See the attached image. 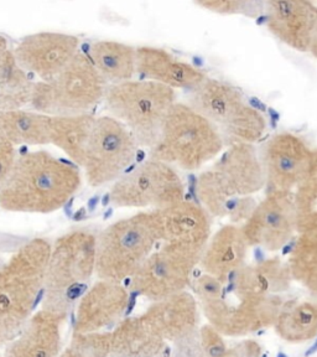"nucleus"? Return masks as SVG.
<instances>
[{"instance_id": "f257e3e1", "label": "nucleus", "mask_w": 317, "mask_h": 357, "mask_svg": "<svg viewBox=\"0 0 317 357\" xmlns=\"http://www.w3.org/2000/svg\"><path fill=\"white\" fill-rule=\"evenodd\" d=\"M82 184L77 165L46 151L17 156L0 191L6 211L51 213L65 206Z\"/></svg>"}, {"instance_id": "f03ea898", "label": "nucleus", "mask_w": 317, "mask_h": 357, "mask_svg": "<svg viewBox=\"0 0 317 357\" xmlns=\"http://www.w3.org/2000/svg\"><path fill=\"white\" fill-rule=\"evenodd\" d=\"M50 242L33 238L0 266V345L14 340L33 317L51 253Z\"/></svg>"}, {"instance_id": "7ed1b4c3", "label": "nucleus", "mask_w": 317, "mask_h": 357, "mask_svg": "<svg viewBox=\"0 0 317 357\" xmlns=\"http://www.w3.org/2000/svg\"><path fill=\"white\" fill-rule=\"evenodd\" d=\"M97 234L87 229L70 231L51 247L41 309L66 318L87 291L95 273Z\"/></svg>"}, {"instance_id": "20e7f679", "label": "nucleus", "mask_w": 317, "mask_h": 357, "mask_svg": "<svg viewBox=\"0 0 317 357\" xmlns=\"http://www.w3.org/2000/svg\"><path fill=\"white\" fill-rule=\"evenodd\" d=\"M224 148L210 121L187 103L176 102L164 119L150 158L186 172H196L216 159Z\"/></svg>"}, {"instance_id": "39448f33", "label": "nucleus", "mask_w": 317, "mask_h": 357, "mask_svg": "<svg viewBox=\"0 0 317 357\" xmlns=\"http://www.w3.org/2000/svg\"><path fill=\"white\" fill-rule=\"evenodd\" d=\"M265 186L259 151L253 144L227 146L210 169L201 173L197 194L210 216L229 218L235 202Z\"/></svg>"}, {"instance_id": "423d86ee", "label": "nucleus", "mask_w": 317, "mask_h": 357, "mask_svg": "<svg viewBox=\"0 0 317 357\" xmlns=\"http://www.w3.org/2000/svg\"><path fill=\"white\" fill-rule=\"evenodd\" d=\"M159 241L162 240L155 210L111 223L97 234V277L114 283L132 278Z\"/></svg>"}, {"instance_id": "0eeeda50", "label": "nucleus", "mask_w": 317, "mask_h": 357, "mask_svg": "<svg viewBox=\"0 0 317 357\" xmlns=\"http://www.w3.org/2000/svg\"><path fill=\"white\" fill-rule=\"evenodd\" d=\"M176 91L149 79L108 84L103 102L111 117L124 124L138 146L155 144L167 112L178 102Z\"/></svg>"}, {"instance_id": "6e6552de", "label": "nucleus", "mask_w": 317, "mask_h": 357, "mask_svg": "<svg viewBox=\"0 0 317 357\" xmlns=\"http://www.w3.org/2000/svg\"><path fill=\"white\" fill-rule=\"evenodd\" d=\"M213 124L224 146L254 144L267 129V121L232 84L208 78L192 91L186 102Z\"/></svg>"}, {"instance_id": "1a4fd4ad", "label": "nucleus", "mask_w": 317, "mask_h": 357, "mask_svg": "<svg viewBox=\"0 0 317 357\" xmlns=\"http://www.w3.org/2000/svg\"><path fill=\"white\" fill-rule=\"evenodd\" d=\"M107 86L88 56L78 52L52 79L33 82L29 106L49 117L88 114L103 100Z\"/></svg>"}, {"instance_id": "9d476101", "label": "nucleus", "mask_w": 317, "mask_h": 357, "mask_svg": "<svg viewBox=\"0 0 317 357\" xmlns=\"http://www.w3.org/2000/svg\"><path fill=\"white\" fill-rule=\"evenodd\" d=\"M184 197V181L178 170L153 158L118 178L109 192L114 206L153 210L171 206Z\"/></svg>"}, {"instance_id": "9b49d317", "label": "nucleus", "mask_w": 317, "mask_h": 357, "mask_svg": "<svg viewBox=\"0 0 317 357\" xmlns=\"http://www.w3.org/2000/svg\"><path fill=\"white\" fill-rule=\"evenodd\" d=\"M138 148L128 128L116 118L95 117L82 167L89 186L100 188L122 178Z\"/></svg>"}, {"instance_id": "f8f14e48", "label": "nucleus", "mask_w": 317, "mask_h": 357, "mask_svg": "<svg viewBox=\"0 0 317 357\" xmlns=\"http://www.w3.org/2000/svg\"><path fill=\"white\" fill-rule=\"evenodd\" d=\"M210 325L219 334L245 336L272 326L284 304L280 296H256L223 284L219 296L201 303Z\"/></svg>"}, {"instance_id": "ddd939ff", "label": "nucleus", "mask_w": 317, "mask_h": 357, "mask_svg": "<svg viewBox=\"0 0 317 357\" xmlns=\"http://www.w3.org/2000/svg\"><path fill=\"white\" fill-rule=\"evenodd\" d=\"M267 194L294 192L317 174V148L296 134L273 135L259 151Z\"/></svg>"}, {"instance_id": "4468645a", "label": "nucleus", "mask_w": 317, "mask_h": 357, "mask_svg": "<svg viewBox=\"0 0 317 357\" xmlns=\"http://www.w3.org/2000/svg\"><path fill=\"white\" fill-rule=\"evenodd\" d=\"M203 251L165 243L153 252L132 277L137 294L153 301L185 291Z\"/></svg>"}, {"instance_id": "2eb2a0df", "label": "nucleus", "mask_w": 317, "mask_h": 357, "mask_svg": "<svg viewBox=\"0 0 317 357\" xmlns=\"http://www.w3.org/2000/svg\"><path fill=\"white\" fill-rule=\"evenodd\" d=\"M249 247L278 251L297 231L294 192L267 194L242 226Z\"/></svg>"}, {"instance_id": "dca6fc26", "label": "nucleus", "mask_w": 317, "mask_h": 357, "mask_svg": "<svg viewBox=\"0 0 317 357\" xmlns=\"http://www.w3.org/2000/svg\"><path fill=\"white\" fill-rule=\"evenodd\" d=\"M79 39L68 33L44 31L25 36L13 51L17 65L40 81H50L77 55Z\"/></svg>"}, {"instance_id": "f3484780", "label": "nucleus", "mask_w": 317, "mask_h": 357, "mask_svg": "<svg viewBox=\"0 0 317 357\" xmlns=\"http://www.w3.org/2000/svg\"><path fill=\"white\" fill-rule=\"evenodd\" d=\"M267 26L283 44L299 52L310 51L317 33V6L307 0L264 3Z\"/></svg>"}, {"instance_id": "a211bd4d", "label": "nucleus", "mask_w": 317, "mask_h": 357, "mask_svg": "<svg viewBox=\"0 0 317 357\" xmlns=\"http://www.w3.org/2000/svg\"><path fill=\"white\" fill-rule=\"evenodd\" d=\"M128 303V291L121 283L100 279L76 305L73 333H102L122 318Z\"/></svg>"}, {"instance_id": "6ab92c4d", "label": "nucleus", "mask_w": 317, "mask_h": 357, "mask_svg": "<svg viewBox=\"0 0 317 357\" xmlns=\"http://www.w3.org/2000/svg\"><path fill=\"white\" fill-rule=\"evenodd\" d=\"M160 240L170 245L203 251L211 238L210 213L192 201L183 200L155 210Z\"/></svg>"}, {"instance_id": "aec40b11", "label": "nucleus", "mask_w": 317, "mask_h": 357, "mask_svg": "<svg viewBox=\"0 0 317 357\" xmlns=\"http://www.w3.org/2000/svg\"><path fill=\"white\" fill-rule=\"evenodd\" d=\"M137 73L145 79L169 89H187L190 92L200 87L207 78L206 73L200 68L154 46L137 47Z\"/></svg>"}, {"instance_id": "412c9836", "label": "nucleus", "mask_w": 317, "mask_h": 357, "mask_svg": "<svg viewBox=\"0 0 317 357\" xmlns=\"http://www.w3.org/2000/svg\"><path fill=\"white\" fill-rule=\"evenodd\" d=\"M62 320L44 309L35 312L20 334L6 344L4 357H60Z\"/></svg>"}, {"instance_id": "4be33fe9", "label": "nucleus", "mask_w": 317, "mask_h": 357, "mask_svg": "<svg viewBox=\"0 0 317 357\" xmlns=\"http://www.w3.org/2000/svg\"><path fill=\"white\" fill-rule=\"evenodd\" d=\"M248 247L242 227L226 225L207 242L201 257V267L205 273L224 284L234 272L245 266Z\"/></svg>"}, {"instance_id": "5701e85b", "label": "nucleus", "mask_w": 317, "mask_h": 357, "mask_svg": "<svg viewBox=\"0 0 317 357\" xmlns=\"http://www.w3.org/2000/svg\"><path fill=\"white\" fill-rule=\"evenodd\" d=\"M144 314L159 330L164 340L175 344L194 336L199 324L195 298L186 291L154 301Z\"/></svg>"}, {"instance_id": "b1692460", "label": "nucleus", "mask_w": 317, "mask_h": 357, "mask_svg": "<svg viewBox=\"0 0 317 357\" xmlns=\"http://www.w3.org/2000/svg\"><path fill=\"white\" fill-rule=\"evenodd\" d=\"M164 349V337L145 314L124 319L111 333L109 357H157Z\"/></svg>"}, {"instance_id": "393cba45", "label": "nucleus", "mask_w": 317, "mask_h": 357, "mask_svg": "<svg viewBox=\"0 0 317 357\" xmlns=\"http://www.w3.org/2000/svg\"><path fill=\"white\" fill-rule=\"evenodd\" d=\"M227 280V288L256 296H279L291 284L288 263L279 258H270L253 266H243Z\"/></svg>"}, {"instance_id": "a878e982", "label": "nucleus", "mask_w": 317, "mask_h": 357, "mask_svg": "<svg viewBox=\"0 0 317 357\" xmlns=\"http://www.w3.org/2000/svg\"><path fill=\"white\" fill-rule=\"evenodd\" d=\"M89 61L107 84L132 81L137 73V47L111 40L95 41L89 49Z\"/></svg>"}, {"instance_id": "bb28decb", "label": "nucleus", "mask_w": 317, "mask_h": 357, "mask_svg": "<svg viewBox=\"0 0 317 357\" xmlns=\"http://www.w3.org/2000/svg\"><path fill=\"white\" fill-rule=\"evenodd\" d=\"M95 117L91 113L66 117H51L50 144L60 148L71 162L84 167L86 151Z\"/></svg>"}, {"instance_id": "cd10ccee", "label": "nucleus", "mask_w": 317, "mask_h": 357, "mask_svg": "<svg viewBox=\"0 0 317 357\" xmlns=\"http://www.w3.org/2000/svg\"><path fill=\"white\" fill-rule=\"evenodd\" d=\"M50 119L35 111L0 112V133L14 146L50 144Z\"/></svg>"}, {"instance_id": "c85d7f7f", "label": "nucleus", "mask_w": 317, "mask_h": 357, "mask_svg": "<svg viewBox=\"0 0 317 357\" xmlns=\"http://www.w3.org/2000/svg\"><path fill=\"white\" fill-rule=\"evenodd\" d=\"M279 336L294 344L317 336V305L310 301H284L274 324Z\"/></svg>"}, {"instance_id": "c756f323", "label": "nucleus", "mask_w": 317, "mask_h": 357, "mask_svg": "<svg viewBox=\"0 0 317 357\" xmlns=\"http://www.w3.org/2000/svg\"><path fill=\"white\" fill-rule=\"evenodd\" d=\"M33 84L28 73L17 65L13 51L0 55V112L29 106Z\"/></svg>"}, {"instance_id": "7c9ffc66", "label": "nucleus", "mask_w": 317, "mask_h": 357, "mask_svg": "<svg viewBox=\"0 0 317 357\" xmlns=\"http://www.w3.org/2000/svg\"><path fill=\"white\" fill-rule=\"evenodd\" d=\"M290 273L314 296L317 294V227L299 234L290 255Z\"/></svg>"}, {"instance_id": "2f4dec72", "label": "nucleus", "mask_w": 317, "mask_h": 357, "mask_svg": "<svg viewBox=\"0 0 317 357\" xmlns=\"http://www.w3.org/2000/svg\"><path fill=\"white\" fill-rule=\"evenodd\" d=\"M297 232L317 227V174L294 191Z\"/></svg>"}, {"instance_id": "473e14b6", "label": "nucleus", "mask_w": 317, "mask_h": 357, "mask_svg": "<svg viewBox=\"0 0 317 357\" xmlns=\"http://www.w3.org/2000/svg\"><path fill=\"white\" fill-rule=\"evenodd\" d=\"M111 333L76 334L60 357H109Z\"/></svg>"}, {"instance_id": "72a5a7b5", "label": "nucleus", "mask_w": 317, "mask_h": 357, "mask_svg": "<svg viewBox=\"0 0 317 357\" xmlns=\"http://www.w3.org/2000/svg\"><path fill=\"white\" fill-rule=\"evenodd\" d=\"M196 6L221 15H245L256 17L264 13V3L248 0H200Z\"/></svg>"}, {"instance_id": "f704fd0d", "label": "nucleus", "mask_w": 317, "mask_h": 357, "mask_svg": "<svg viewBox=\"0 0 317 357\" xmlns=\"http://www.w3.org/2000/svg\"><path fill=\"white\" fill-rule=\"evenodd\" d=\"M201 357H221L227 350L222 334L211 325L203 326L200 331Z\"/></svg>"}, {"instance_id": "c9c22d12", "label": "nucleus", "mask_w": 317, "mask_h": 357, "mask_svg": "<svg viewBox=\"0 0 317 357\" xmlns=\"http://www.w3.org/2000/svg\"><path fill=\"white\" fill-rule=\"evenodd\" d=\"M15 159H17L15 146L0 133V191L6 184V178L9 176Z\"/></svg>"}, {"instance_id": "e433bc0d", "label": "nucleus", "mask_w": 317, "mask_h": 357, "mask_svg": "<svg viewBox=\"0 0 317 357\" xmlns=\"http://www.w3.org/2000/svg\"><path fill=\"white\" fill-rule=\"evenodd\" d=\"M195 287L196 294L201 303H203L219 296L222 291L223 283L210 274L205 273L197 278Z\"/></svg>"}, {"instance_id": "4c0bfd02", "label": "nucleus", "mask_w": 317, "mask_h": 357, "mask_svg": "<svg viewBox=\"0 0 317 357\" xmlns=\"http://www.w3.org/2000/svg\"><path fill=\"white\" fill-rule=\"evenodd\" d=\"M262 346L254 340H245L224 351L221 357H261Z\"/></svg>"}, {"instance_id": "58836bf2", "label": "nucleus", "mask_w": 317, "mask_h": 357, "mask_svg": "<svg viewBox=\"0 0 317 357\" xmlns=\"http://www.w3.org/2000/svg\"><path fill=\"white\" fill-rule=\"evenodd\" d=\"M8 50H9V49H8V41H6L4 36H1V35H0V55H1V54H4V52Z\"/></svg>"}, {"instance_id": "ea45409f", "label": "nucleus", "mask_w": 317, "mask_h": 357, "mask_svg": "<svg viewBox=\"0 0 317 357\" xmlns=\"http://www.w3.org/2000/svg\"><path fill=\"white\" fill-rule=\"evenodd\" d=\"M309 52H311V55L317 59V33L316 36H315V39L312 41L311 47H310V51Z\"/></svg>"}, {"instance_id": "a19ab883", "label": "nucleus", "mask_w": 317, "mask_h": 357, "mask_svg": "<svg viewBox=\"0 0 317 357\" xmlns=\"http://www.w3.org/2000/svg\"><path fill=\"white\" fill-rule=\"evenodd\" d=\"M317 351V340L316 342H315V345L312 346L311 349L307 351V356H310L311 354H315V352Z\"/></svg>"}, {"instance_id": "79ce46f5", "label": "nucleus", "mask_w": 317, "mask_h": 357, "mask_svg": "<svg viewBox=\"0 0 317 357\" xmlns=\"http://www.w3.org/2000/svg\"><path fill=\"white\" fill-rule=\"evenodd\" d=\"M315 296H316V301H315V304H316V305H317V294Z\"/></svg>"}]
</instances>
